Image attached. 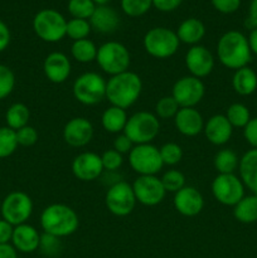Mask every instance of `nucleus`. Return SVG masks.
<instances>
[{"instance_id": "nucleus-1", "label": "nucleus", "mask_w": 257, "mask_h": 258, "mask_svg": "<svg viewBox=\"0 0 257 258\" xmlns=\"http://www.w3.org/2000/svg\"><path fill=\"white\" fill-rule=\"evenodd\" d=\"M216 52L219 62L226 68L234 71L247 67L252 58L248 39L238 30H229L224 33L218 39Z\"/></svg>"}, {"instance_id": "nucleus-2", "label": "nucleus", "mask_w": 257, "mask_h": 258, "mask_svg": "<svg viewBox=\"0 0 257 258\" xmlns=\"http://www.w3.org/2000/svg\"><path fill=\"white\" fill-rule=\"evenodd\" d=\"M143 81L140 76L131 71L111 76L106 83V100L111 106L127 110L141 96Z\"/></svg>"}, {"instance_id": "nucleus-3", "label": "nucleus", "mask_w": 257, "mask_h": 258, "mask_svg": "<svg viewBox=\"0 0 257 258\" xmlns=\"http://www.w3.org/2000/svg\"><path fill=\"white\" fill-rule=\"evenodd\" d=\"M43 233L58 238L72 236L80 227V218L73 208L63 203H53L45 207L40 214Z\"/></svg>"}, {"instance_id": "nucleus-4", "label": "nucleus", "mask_w": 257, "mask_h": 258, "mask_svg": "<svg viewBox=\"0 0 257 258\" xmlns=\"http://www.w3.org/2000/svg\"><path fill=\"white\" fill-rule=\"evenodd\" d=\"M160 133V120L155 113L149 111H139L131 115L126 122L123 134L134 143V145L151 144Z\"/></svg>"}, {"instance_id": "nucleus-5", "label": "nucleus", "mask_w": 257, "mask_h": 258, "mask_svg": "<svg viewBox=\"0 0 257 258\" xmlns=\"http://www.w3.org/2000/svg\"><path fill=\"white\" fill-rule=\"evenodd\" d=\"M96 62L98 67L111 77V76L120 75L128 71L131 55L122 43L108 40L98 47Z\"/></svg>"}, {"instance_id": "nucleus-6", "label": "nucleus", "mask_w": 257, "mask_h": 258, "mask_svg": "<svg viewBox=\"0 0 257 258\" xmlns=\"http://www.w3.org/2000/svg\"><path fill=\"white\" fill-rule=\"evenodd\" d=\"M143 44L149 55L158 59H166L178 52L180 42L174 30L165 27H155L146 32Z\"/></svg>"}, {"instance_id": "nucleus-7", "label": "nucleus", "mask_w": 257, "mask_h": 258, "mask_svg": "<svg viewBox=\"0 0 257 258\" xmlns=\"http://www.w3.org/2000/svg\"><path fill=\"white\" fill-rule=\"evenodd\" d=\"M106 83L107 81L97 72H85L73 82V96L85 106L98 105L106 98Z\"/></svg>"}, {"instance_id": "nucleus-8", "label": "nucleus", "mask_w": 257, "mask_h": 258, "mask_svg": "<svg viewBox=\"0 0 257 258\" xmlns=\"http://www.w3.org/2000/svg\"><path fill=\"white\" fill-rule=\"evenodd\" d=\"M67 20L55 9H42L33 18V30L39 39L57 43L66 37Z\"/></svg>"}, {"instance_id": "nucleus-9", "label": "nucleus", "mask_w": 257, "mask_h": 258, "mask_svg": "<svg viewBox=\"0 0 257 258\" xmlns=\"http://www.w3.org/2000/svg\"><path fill=\"white\" fill-rule=\"evenodd\" d=\"M128 164L139 175H156L164 166L159 148L153 144L134 145L128 153Z\"/></svg>"}, {"instance_id": "nucleus-10", "label": "nucleus", "mask_w": 257, "mask_h": 258, "mask_svg": "<svg viewBox=\"0 0 257 258\" xmlns=\"http://www.w3.org/2000/svg\"><path fill=\"white\" fill-rule=\"evenodd\" d=\"M105 203L108 212L116 217H126L135 209L136 197L131 184L120 180L111 185L106 191Z\"/></svg>"}, {"instance_id": "nucleus-11", "label": "nucleus", "mask_w": 257, "mask_h": 258, "mask_svg": "<svg viewBox=\"0 0 257 258\" xmlns=\"http://www.w3.org/2000/svg\"><path fill=\"white\" fill-rule=\"evenodd\" d=\"M3 219L12 226H20L27 223L33 213V201L24 191H12L4 198L2 203Z\"/></svg>"}, {"instance_id": "nucleus-12", "label": "nucleus", "mask_w": 257, "mask_h": 258, "mask_svg": "<svg viewBox=\"0 0 257 258\" xmlns=\"http://www.w3.org/2000/svg\"><path fill=\"white\" fill-rule=\"evenodd\" d=\"M212 194L218 203L234 207L244 197V184L236 174H218L212 181Z\"/></svg>"}, {"instance_id": "nucleus-13", "label": "nucleus", "mask_w": 257, "mask_h": 258, "mask_svg": "<svg viewBox=\"0 0 257 258\" xmlns=\"http://www.w3.org/2000/svg\"><path fill=\"white\" fill-rule=\"evenodd\" d=\"M206 93V86L201 78L193 77V76H184L179 78L173 86L171 96L179 107H196L204 97Z\"/></svg>"}, {"instance_id": "nucleus-14", "label": "nucleus", "mask_w": 257, "mask_h": 258, "mask_svg": "<svg viewBox=\"0 0 257 258\" xmlns=\"http://www.w3.org/2000/svg\"><path fill=\"white\" fill-rule=\"evenodd\" d=\"M136 201L145 207H155L164 201L166 190L156 175H139L131 184Z\"/></svg>"}, {"instance_id": "nucleus-15", "label": "nucleus", "mask_w": 257, "mask_h": 258, "mask_svg": "<svg viewBox=\"0 0 257 258\" xmlns=\"http://www.w3.org/2000/svg\"><path fill=\"white\" fill-rule=\"evenodd\" d=\"M186 70L189 71L190 76L197 78H204L212 73L214 68V55L207 47L201 44L193 45L185 53Z\"/></svg>"}, {"instance_id": "nucleus-16", "label": "nucleus", "mask_w": 257, "mask_h": 258, "mask_svg": "<svg viewBox=\"0 0 257 258\" xmlns=\"http://www.w3.org/2000/svg\"><path fill=\"white\" fill-rule=\"evenodd\" d=\"M103 171L105 169H103L101 155L92 151L78 154L72 161L73 175L81 181L96 180L102 175Z\"/></svg>"}, {"instance_id": "nucleus-17", "label": "nucleus", "mask_w": 257, "mask_h": 258, "mask_svg": "<svg viewBox=\"0 0 257 258\" xmlns=\"http://www.w3.org/2000/svg\"><path fill=\"white\" fill-rule=\"evenodd\" d=\"M93 125L86 117H73L63 127V140L72 148H83L93 138Z\"/></svg>"}, {"instance_id": "nucleus-18", "label": "nucleus", "mask_w": 257, "mask_h": 258, "mask_svg": "<svg viewBox=\"0 0 257 258\" xmlns=\"http://www.w3.org/2000/svg\"><path fill=\"white\" fill-rule=\"evenodd\" d=\"M174 208L184 217H196L203 211L204 198L194 186H184L174 194Z\"/></svg>"}, {"instance_id": "nucleus-19", "label": "nucleus", "mask_w": 257, "mask_h": 258, "mask_svg": "<svg viewBox=\"0 0 257 258\" xmlns=\"http://www.w3.org/2000/svg\"><path fill=\"white\" fill-rule=\"evenodd\" d=\"M43 72L52 83L59 85L66 82L72 72L70 58L62 52L49 53L43 62Z\"/></svg>"}, {"instance_id": "nucleus-20", "label": "nucleus", "mask_w": 257, "mask_h": 258, "mask_svg": "<svg viewBox=\"0 0 257 258\" xmlns=\"http://www.w3.org/2000/svg\"><path fill=\"white\" fill-rule=\"evenodd\" d=\"M204 118L202 113L196 107H183L179 108L174 117L175 127L181 135L194 138L203 133L204 128Z\"/></svg>"}, {"instance_id": "nucleus-21", "label": "nucleus", "mask_w": 257, "mask_h": 258, "mask_svg": "<svg viewBox=\"0 0 257 258\" xmlns=\"http://www.w3.org/2000/svg\"><path fill=\"white\" fill-rule=\"evenodd\" d=\"M203 133L209 143L221 146L232 138L233 127L224 115H213L204 122Z\"/></svg>"}, {"instance_id": "nucleus-22", "label": "nucleus", "mask_w": 257, "mask_h": 258, "mask_svg": "<svg viewBox=\"0 0 257 258\" xmlns=\"http://www.w3.org/2000/svg\"><path fill=\"white\" fill-rule=\"evenodd\" d=\"M40 233L37 228L30 224L24 223L14 227L12 237V246L17 252L22 253H33L39 249Z\"/></svg>"}, {"instance_id": "nucleus-23", "label": "nucleus", "mask_w": 257, "mask_h": 258, "mask_svg": "<svg viewBox=\"0 0 257 258\" xmlns=\"http://www.w3.org/2000/svg\"><path fill=\"white\" fill-rule=\"evenodd\" d=\"M90 24L96 32L101 34H110L120 25V17L113 8L108 5H98L90 18Z\"/></svg>"}, {"instance_id": "nucleus-24", "label": "nucleus", "mask_w": 257, "mask_h": 258, "mask_svg": "<svg viewBox=\"0 0 257 258\" xmlns=\"http://www.w3.org/2000/svg\"><path fill=\"white\" fill-rule=\"evenodd\" d=\"M239 178L246 188L257 196V149H251L239 159Z\"/></svg>"}, {"instance_id": "nucleus-25", "label": "nucleus", "mask_w": 257, "mask_h": 258, "mask_svg": "<svg viewBox=\"0 0 257 258\" xmlns=\"http://www.w3.org/2000/svg\"><path fill=\"white\" fill-rule=\"evenodd\" d=\"M175 33L179 38V42L193 47V45L199 44V42L204 38L206 27L203 22L197 18H188L179 24Z\"/></svg>"}, {"instance_id": "nucleus-26", "label": "nucleus", "mask_w": 257, "mask_h": 258, "mask_svg": "<svg viewBox=\"0 0 257 258\" xmlns=\"http://www.w3.org/2000/svg\"><path fill=\"white\" fill-rule=\"evenodd\" d=\"M233 90L241 96H249L257 90V75L252 68L242 67L234 71L232 77Z\"/></svg>"}, {"instance_id": "nucleus-27", "label": "nucleus", "mask_w": 257, "mask_h": 258, "mask_svg": "<svg viewBox=\"0 0 257 258\" xmlns=\"http://www.w3.org/2000/svg\"><path fill=\"white\" fill-rule=\"evenodd\" d=\"M128 120V116L126 110L116 106H110L103 111L101 116V123L102 127L110 134H122L125 130L126 122Z\"/></svg>"}, {"instance_id": "nucleus-28", "label": "nucleus", "mask_w": 257, "mask_h": 258, "mask_svg": "<svg viewBox=\"0 0 257 258\" xmlns=\"http://www.w3.org/2000/svg\"><path fill=\"white\" fill-rule=\"evenodd\" d=\"M233 216L237 221L244 224L257 222V196H244L233 207Z\"/></svg>"}, {"instance_id": "nucleus-29", "label": "nucleus", "mask_w": 257, "mask_h": 258, "mask_svg": "<svg viewBox=\"0 0 257 258\" xmlns=\"http://www.w3.org/2000/svg\"><path fill=\"white\" fill-rule=\"evenodd\" d=\"M30 118V111L27 105L22 102H15L10 106L5 112L7 126L12 130L17 131L28 125Z\"/></svg>"}, {"instance_id": "nucleus-30", "label": "nucleus", "mask_w": 257, "mask_h": 258, "mask_svg": "<svg viewBox=\"0 0 257 258\" xmlns=\"http://www.w3.org/2000/svg\"><path fill=\"white\" fill-rule=\"evenodd\" d=\"M97 49L95 43L91 39L75 40L71 45V55L78 63H91L96 60L97 57Z\"/></svg>"}, {"instance_id": "nucleus-31", "label": "nucleus", "mask_w": 257, "mask_h": 258, "mask_svg": "<svg viewBox=\"0 0 257 258\" xmlns=\"http://www.w3.org/2000/svg\"><path fill=\"white\" fill-rule=\"evenodd\" d=\"M213 163L218 174H234L238 169L239 159L233 150L223 149L216 154Z\"/></svg>"}, {"instance_id": "nucleus-32", "label": "nucleus", "mask_w": 257, "mask_h": 258, "mask_svg": "<svg viewBox=\"0 0 257 258\" xmlns=\"http://www.w3.org/2000/svg\"><path fill=\"white\" fill-rule=\"evenodd\" d=\"M227 120L229 121V123L232 125V127H246L247 123L251 120V113L247 106H244L243 103H232L226 111Z\"/></svg>"}, {"instance_id": "nucleus-33", "label": "nucleus", "mask_w": 257, "mask_h": 258, "mask_svg": "<svg viewBox=\"0 0 257 258\" xmlns=\"http://www.w3.org/2000/svg\"><path fill=\"white\" fill-rule=\"evenodd\" d=\"M18 146L17 133L8 126L0 127V159L13 155Z\"/></svg>"}, {"instance_id": "nucleus-34", "label": "nucleus", "mask_w": 257, "mask_h": 258, "mask_svg": "<svg viewBox=\"0 0 257 258\" xmlns=\"http://www.w3.org/2000/svg\"><path fill=\"white\" fill-rule=\"evenodd\" d=\"M91 28L90 20L86 19H76L72 18L71 20H67V28H66V35L75 42V40L86 39L90 35Z\"/></svg>"}, {"instance_id": "nucleus-35", "label": "nucleus", "mask_w": 257, "mask_h": 258, "mask_svg": "<svg viewBox=\"0 0 257 258\" xmlns=\"http://www.w3.org/2000/svg\"><path fill=\"white\" fill-rule=\"evenodd\" d=\"M97 5L92 0H70L67 5L68 13L76 19L90 20Z\"/></svg>"}, {"instance_id": "nucleus-36", "label": "nucleus", "mask_w": 257, "mask_h": 258, "mask_svg": "<svg viewBox=\"0 0 257 258\" xmlns=\"http://www.w3.org/2000/svg\"><path fill=\"white\" fill-rule=\"evenodd\" d=\"M160 179L166 193L169 191V193L175 194L176 191H179L181 188L185 186V176H184L181 171L176 170V169L165 171Z\"/></svg>"}, {"instance_id": "nucleus-37", "label": "nucleus", "mask_w": 257, "mask_h": 258, "mask_svg": "<svg viewBox=\"0 0 257 258\" xmlns=\"http://www.w3.org/2000/svg\"><path fill=\"white\" fill-rule=\"evenodd\" d=\"M153 7V0H121V9L127 17L138 18L146 14Z\"/></svg>"}, {"instance_id": "nucleus-38", "label": "nucleus", "mask_w": 257, "mask_h": 258, "mask_svg": "<svg viewBox=\"0 0 257 258\" xmlns=\"http://www.w3.org/2000/svg\"><path fill=\"white\" fill-rule=\"evenodd\" d=\"M179 105L174 100L173 96H164L156 102L155 105V115L158 118L168 120V118L175 117L176 112L179 111Z\"/></svg>"}, {"instance_id": "nucleus-39", "label": "nucleus", "mask_w": 257, "mask_h": 258, "mask_svg": "<svg viewBox=\"0 0 257 258\" xmlns=\"http://www.w3.org/2000/svg\"><path fill=\"white\" fill-rule=\"evenodd\" d=\"M159 151H160V156L164 165L174 166L180 163L181 158H183V149L180 148V145L175 143L164 144L159 149Z\"/></svg>"}, {"instance_id": "nucleus-40", "label": "nucleus", "mask_w": 257, "mask_h": 258, "mask_svg": "<svg viewBox=\"0 0 257 258\" xmlns=\"http://www.w3.org/2000/svg\"><path fill=\"white\" fill-rule=\"evenodd\" d=\"M39 249L44 256L47 257H57L62 251V242L58 237L52 234L43 233L40 234Z\"/></svg>"}, {"instance_id": "nucleus-41", "label": "nucleus", "mask_w": 257, "mask_h": 258, "mask_svg": "<svg viewBox=\"0 0 257 258\" xmlns=\"http://www.w3.org/2000/svg\"><path fill=\"white\" fill-rule=\"evenodd\" d=\"M15 87V75L8 66L0 64V101L7 98Z\"/></svg>"}, {"instance_id": "nucleus-42", "label": "nucleus", "mask_w": 257, "mask_h": 258, "mask_svg": "<svg viewBox=\"0 0 257 258\" xmlns=\"http://www.w3.org/2000/svg\"><path fill=\"white\" fill-rule=\"evenodd\" d=\"M101 160H102L103 169L106 171H116L123 164V155L113 149H110L101 155Z\"/></svg>"}, {"instance_id": "nucleus-43", "label": "nucleus", "mask_w": 257, "mask_h": 258, "mask_svg": "<svg viewBox=\"0 0 257 258\" xmlns=\"http://www.w3.org/2000/svg\"><path fill=\"white\" fill-rule=\"evenodd\" d=\"M15 133H17L18 145L25 146V148H29V146H33L34 144H37L38 131L35 130L33 126L27 125V126H24V127L17 130Z\"/></svg>"}, {"instance_id": "nucleus-44", "label": "nucleus", "mask_w": 257, "mask_h": 258, "mask_svg": "<svg viewBox=\"0 0 257 258\" xmlns=\"http://www.w3.org/2000/svg\"><path fill=\"white\" fill-rule=\"evenodd\" d=\"M217 12L222 14H232L241 7V0H211Z\"/></svg>"}, {"instance_id": "nucleus-45", "label": "nucleus", "mask_w": 257, "mask_h": 258, "mask_svg": "<svg viewBox=\"0 0 257 258\" xmlns=\"http://www.w3.org/2000/svg\"><path fill=\"white\" fill-rule=\"evenodd\" d=\"M134 148V143L125 135V134H118L117 136L113 140V150H116L117 153L122 154H128Z\"/></svg>"}, {"instance_id": "nucleus-46", "label": "nucleus", "mask_w": 257, "mask_h": 258, "mask_svg": "<svg viewBox=\"0 0 257 258\" xmlns=\"http://www.w3.org/2000/svg\"><path fill=\"white\" fill-rule=\"evenodd\" d=\"M243 136L252 149H257V117L249 120L243 128Z\"/></svg>"}, {"instance_id": "nucleus-47", "label": "nucleus", "mask_w": 257, "mask_h": 258, "mask_svg": "<svg viewBox=\"0 0 257 258\" xmlns=\"http://www.w3.org/2000/svg\"><path fill=\"white\" fill-rule=\"evenodd\" d=\"M13 232H14V226L9 222L0 219V244H8L12 242Z\"/></svg>"}, {"instance_id": "nucleus-48", "label": "nucleus", "mask_w": 257, "mask_h": 258, "mask_svg": "<svg viewBox=\"0 0 257 258\" xmlns=\"http://www.w3.org/2000/svg\"><path fill=\"white\" fill-rule=\"evenodd\" d=\"M183 0H153V7L164 13H169L175 10Z\"/></svg>"}, {"instance_id": "nucleus-49", "label": "nucleus", "mask_w": 257, "mask_h": 258, "mask_svg": "<svg viewBox=\"0 0 257 258\" xmlns=\"http://www.w3.org/2000/svg\"><path fill=\"white\" fill-rule=\"evenodd\" d=\"M10 39H12V34H10V29L8 25L0 19V53L4 52L10 44Z\"/></svg>"}, {"instance_id": "nucleus-50", "label": "nucleus", "mask_w": 257, "mask_h": 258, "mask_svg": "<svg viewBox=\"0 0 257 258\" xmlns=\"http://www.w3.org/2000/svg\"><path fill=\"white\" fill-rule=\"evenodd\" d=\"M247 27H249L251 29L257 28V0H252L251 4H249Z\"/></svg>"}, {"instance_id": "nucleus-51", "label": "nucleus", "mask_w": 257, "mask_h": 258, "mask_svg": "<svg viewBox=\"0 0 257 258\" xmlns=\"http://www.w3.org/2000/svg\"><path fill=\"white\" fill-rule=\"evenodd\" d=\"M0 258H18V252L10 243L0 244Z\"/></svg>"}, {"instance_id": "nucleus-52", "label": "nucleus", "mask_w": 257, "mask_h": 258, "mask_svg": "<svg viewBox=\"0 0 257 258\" xmlns=\"http://www.w3.org/2000/svg\"><path fill=\"white\" fill-rule=\"evenodd\" d=\"M247 39H248V45L251 52L257 55V28H254V29L251 30V33H249Z\"/></svg>"}, {"instance_id": "nucleus-53", "label": "nucleus", "mask_w": 257, "mask_h": 258, "mask_svg": "<svg viewBox=\"0 0 257 258\" xmlns=\"http://www.w3.org/2000/svg\"><path fill=\"white\" fill-rule=\"evenodd\" d=\"M96 5H107V3H110L111 0H92Z\"/></svg>"}]
</instances>
